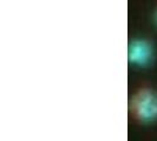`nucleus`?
Here are the masks:
<instances>
[{
  "label": "nucleus",
  "instance_id": "nucleus-1",
  "mask_svg": "<svg viewBox=\"0 0 157 141\" xmlns=\"http://www.w3.org/2000/svg\"><path fill=\"white\" fill-rule=\"evenodd\" d=\"M130 112L141 122H152L157 119V92L141 88L130 99Z\"/></svg>",
  "mask_w": 157,
  "mask_h": 141
},
{
  "label": "nucleus",
  "instance_id": "nucleus-2",
  "mask_svg": "<svg viewBox=\"0 0 157 141\" xmlns=\"http://www.w3.org/2000/svg\"><path fill=\"white\" fill-rule=\"evenodd\" d=\"M154 49L149 41L144 39L132 40L128 48L129 63L136 66H147L152 60Z\"/></svg>",
  "mask_w": 157,
  "mask_h": 141
},
{
  "label": "nucleus",
  "instance_id": "nucleus-3",
  "mask_svg": "<svg viewBox=\"0 0 157 141\" xmlns=\"http://www.w3.org/2000/svg\"><path fill=\"white\" fill-rule=\"evenodd\" d=\"M155 20H156V23H157V11H156V16H155Z\"/></svg>",
  "mask_w": 157,
  "mask_h": 141
}]
</instances>
